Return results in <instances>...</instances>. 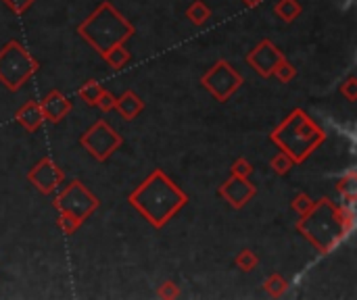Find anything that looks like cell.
<instances>
[{"mask_svg":"<svg viewBox=\"0 0 357 300\" xmlns=\"http://www.w3.org/2000/svg\"><path fill=\"white\" fill-rule=\"evenodd\" d=\"M188 17H192L195 23H203L209 17V8H205L201 2H197L192 8H188Z\"/></svg>","mask_w":357,"mask_h":300,"instance_id":"cell-16","label":"cell"},{"mask_svg":"<svg viewBox=\"0 0 357 300\" xmlns=\"http://www.w3.org/2000/svg\"><path fill=\"white\" fill-rule=\"evenodd\" d=\"M278 132L293 134V138L291 136H284V138H276V142L284 148V155L291 161H295V163L303 161L312 152V148H316L322 142V138H324L322 132L314 125V121L303 111H295L278 127Z\"/></svg>","mask_w":357,"mask_h":300,"instance_id":"cell-4","label":"cell"},{"mask_svg":"<svg viewBox=\"0 0 357 300\" xmlns=\"http://www.w3.org/2000/svg\"><path fill=\"white\" fill-rule=\"evenodd\" d=\"M36 69L33 58L19 42H8L0 52V79L10 88L17 90Z\"/></svg>","mask_w":357,"mask_h":300,"instance_id":"cell-5","label":"cell"},{"mask_svg":"<svg viewBox=\"0 0 357 300\" xmlns=\"http://www.w3.org/2000/svg\"><path fill=\"white\" fill-rule=\"evenodd\" d=\"M100 88H98V84L96 81H90V84H86L82 90H79V94H82V98L84 100H88V102H96L98 100V96H100Z\"/></svg>","mask_w":357,"mask_h":300,"instance_id":"cell-15","label":"cell"},{"mask_svg":"<svg viewBox=\"0 0 357 300\" xmlns=\"http://www.w3.org/2000/svg\"><path fill=\"white\" fill-rule=\"evenodd\" d=\"M222 194L234 205V207H243L247 203L249 196H253V188L245 182L243 175H234L224 188H222Z\"/></svg>","mask_w":357,"mask_h":300,"instance_id":"cell-11","label":"cell"},{"mask_svg":"<svg viewBox=\"0 0 357 300\" xmlns=\"http://www.w3.org/2000/svg\"><path fill=\"white\" fill-rule=\"evenodd\" d=\"M243 77L226 63V61H220L205 77H203V84L220 98V100H226L238 86H241Z\"/></svg>","mask_w":357,"mask_h":300,"instance_id":"cell-7","label":"cell"},{"mask_svg":"<svg viewBox=\"0 0 357 300\" xmlns=\"http://www.w3.org/2000/svg\"><path fill=\"white\" fill-rule=\"evenodd\" d=\"M249 63L261 73V75H270L276 71V67L282 63V56L278 52V48H274L270 42H264L259 48H255L249 54Z\"/></svg>","mask_w":357,"mask_h":300,"instance_id":"cell-10","label":"cell"},{"mask_svg":"<svg viewBox=\"0 0 357 300\" xmlns=\"http://www.w3.org/2000/svg\"><path fill=\"white\" fill-rule=\"evenodd\" d=\"M42 113H44V117H48L50 121H59L69 109H71V104L63 98V94L61 92H50L46 98H44V102H42Z\"/></svg>","mask_w":357,"mask_h":300,"instance_id":"cell-12","label":"cell"},{"mask_svg":"<svg viewBox=\"0 0 357 300\" xmlns=\"http://www.w3.org/2000/svg\"><path fill=\"white\" fill-rule=\"evenodd\" d=\"M15 13H23L29 4H31V0H4Z\"/></svg>","mask_w":357,"mask_h":300,"instance_id":"cell-18","label":"cell"},{"mask_svg":"<svg viewBox=\"0 0 357 300\" xmlns=\"http://www.w3.org/2000/svg\"><path fill=\"white\" fill-rule=\"evenodd\" d=\"M29 180L33 182V186H36L40 192L48 194V192H52V190L61 184L63 175H61L59 167H54V163H52L50 159H44L42 163H38V165L31 169Z\"/></svg>","mask_w":357,"mask_h":300,"instance_id":"cell-9","label":"cell"},{"mask_svg":"<svg viewBox=\"0 0 357 300\" xmlns=\"http://www.w3.org/2000/svg\"><path fill=\"white\" fill-rule=\"evenodd\" d=\"M56 207L61 209V213L71 215V217H75L77 221H84V219L98 207V200H96L79 182H73V184L59 196Z\"/></svg>","mask_w":357,"mask_h":300,"instance_id":"cell-6","label":"cell"},{"mask_svg":"<svg viewBox=\"0 0 357 300\" xmlns=\"http://www.w3.org/2000/svg\"><path fill=\"white\" fill-rule=\"evenodd\" d=\"M130 203L149 219L151 226L163 228L172 215L184 207L186 196L161 171H155L136 192H132Z\"/></svg>","mask_w":357,"mask_h":300,"instance_id":"cell-1","label":"cell"},{"mask_svg":"<svg viewBox=\"0 0 357 300\" xmlns=\"http://www.w3.org/2000/svg\"><path fill=\"white\" fill-rule=\"evenodd\" d=\"M79 33L105 56L111 48L132 35V25L119 17L109 2H105L86 23L79 25Z\"/></svg>","mask_w":357,"mask_h":300,"instance_id":"cell-3","label":"cell"},{"mask_svg":"<svg viewBox=\"0 0 357 300\" xmlns=\"http://www.w3.org/2000/svg\"><path fill=\"white\" fill-rule=\"evenodd\" d=\"M82 144L96 157V159H107L113 148H117L121 144V138L107 125V123H96L90 132H86V136L82 138Z\"/></svg>","mask_w":357,"mask_h":300,"instance_id":"cell-8","label":"cell"},{"mask_svg":"<svg viewBox=\"0 0 357 300\" xmlns=\"http://www.w3.org/2000/svg\"><path fill=\"white\" fill-rule=\"evenodd\" d=\"M102 109H111V106H115V100H113V96L111 94H105V92H100V96H98V100H96Z\"/></svg>","mask_w":357,"mask_h":300,"instance_id":"cell-19","label":"cell"},{"mask_svg":"<svg viewBox=\"0 0 357 300\" xmlns=\"http://www.w3.org/2000/svg\"><path fill=\"white\" fill-rule=\"evenodd\" d=\"M299 228L322 251H331L339 244V240H343L354 230V211L351 207L335 209L331 200H322L312 209V213L305 215Z\"/></svg>","mask_w":357,"mask_h":300,"instance_id":"cell-2","label":"cell"},{"mask_svg":"<svg viewBox=\"0 0 357 300\" xmlns=\"http://www.w3.org/2000/svg\"><path fill=\"white\" fill-rule=\"evenodd\" d=\"M115 106H117V109H119V113H121V115H126L128 119H132L138 111H142V102H140L132 92H128L121 100H117V102H115Z\"/></svg>","mask_w":357,"mask_h":300,"instance_id":"cell-14","label":"cell"},{"mask_svg":"<svg viewBox=\"0 0 357 300\" xmlns=\"http://www.w3.org/2000/svg\"><path fill=\"white\" fill-rule=\"evenodd\" d=\"M79 223H82V221H77V219H75V217H71V215H65V213H63V217H61V226H63L67 232L77 230V228H79Z\"/></svg>","mask_w":357,"mask_h":300,"instance_id":"cell-17","label":"cell"},{"mask_svg":"<svg viewBox=\"0 0 357 300\" xmlns=\"http://www.w3.org/2000/svg\"><path fill=\"white\" fill-rule=\"evenodd\" d=\"M17 119H19V123H21L23 127H27V129H36V127L42 123L44 113H42V109H40L36 102H29V104H25V106L19 111Z\"/></svg>","mask_w":357,"mask_h":300,"instance_id":"cell-13","label":"cell"}]
</instances>
